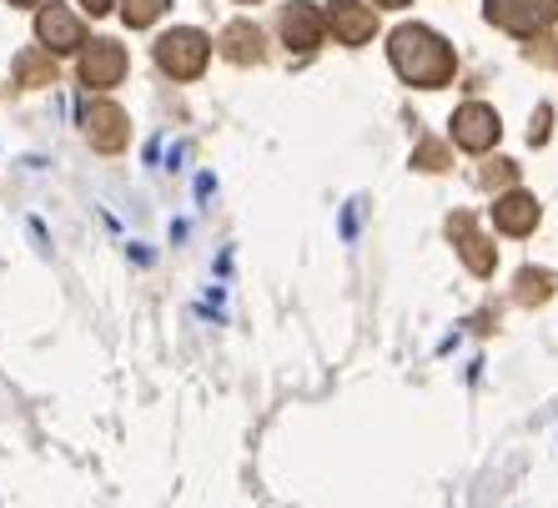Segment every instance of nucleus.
Listing matches in <instances>:
<instances>
[{
  "label": "nucleus",
  "instance_id": "1",
  "mask_svg": "<svg viewBox=\"0 0 558 508\" xmlns=\"http://www.w3.org/2000/svg\"><path fill=\"white\" fill-rule=\"evenodd\" d=\"M388 51H392V65H398L413 86H442V81H453V51H448V40L433 36L428 26L392 31Z\"/></svg>",
  "mask_w": 558,
  "mask_h": 508
},
{
  "label": "nucleus",
  "instance_id": "2",
  "mask_svg": "<svg viewBox=\"0 0 558 508\" xmlns=\"http://www.w3.org/2000/svg\"><path fill=\"white\" fill-rule=\"evenodd\" d=\"M207 56H211V40L202 36V31H167V36L156 40V61L167 65L171 76H182V81L202 76Z\"/></svg>",
  "mask_w": 558,
  "mask_h": 508
},
{
  "label": "nucleus",
  "instance_id": "3",
  "mask_svg": "<svg viewBox=\"0 0 558 508\" xmlns=\"http://www.w3.org/2000/svg\"><path fill=\"white\" fill-rule=\"evenodd\" d=\"M558 11V0H488V21H498L513 36H533L538 26H548Z\"/></svg>",
  "mask_w": 558,
  "mask_h": 508
},
{
  "label": "nucleus",
  "instance_id": "4",
  "mask_svg": "<svg viewBox=\"0 0 558 508\" xmlns=\"http://www.w3.org/2000/svg\"><path fill=\"white\" fill-rule=\"evenodd\" d=\"M121 76H126L121 40H92V51L81 56V81H86V86H117Z\"/></svg>",
  "mask_w": 558,
  "mask_h": 508
},
{
  "label": "nucleus",
  "instance_id": "5",
  "mask_svg": "<svg viewBox=\"0 0 558 508\" xmlns=\"http://www.w3.org/2000/svg\"><path fill=\"white\" fill-rule=\"evenodd\" d=\"M453 142L463 146V152H483V146L498 142V117L488 111V106H463L453 117Z\"/></svg>",
  "mask_w": 558,
  "mask_h": 508
},
{
  "label": "nucleus",
  "instance_id": "6",
  "mask_svg": "<svg viewBox=\"0 0 558 508\" xmlns=\"http://www.w3.org/2000/svg\"><path fill=\"white\" fill-rule=\"evenodd\" d=\"M327 21H332V36L348 40V46H363L373 36V11H367L363 0H332L327 5Z\"/></svg>",
  "mask_w": 558,
  "mask_h": 508
},
{
  "label": "nucleus",
  "instance_id": "7",
  "mask_svg": "<svg viewBox=\"0 0 558 508\" xmlns=\"http://www.w3.org/2000/svg\"><path fill=\"white\" fill-rule=\"evenodd\" d=\"M36 31H40V40H46V46H51V51H71V46H81V21L71 11H65V5H46V11H40V21H36Z\"/></svg>",
  "mask_w": 558,
  "mask_h": 508
},
{
  "label": "nucleus",
  "instance_id": "8",
  "mask_svg": "<svg viewBox=\"0 0 558 508\" xmlns=\"http://www.w3.org/2000/svg\"><path fill=\"white\" fill-rule=\"evenodd\" d=\"M282 31H287V46H317V40L327 36V15L312 11V5H292V11L282 15Z\"/></svg>",
  "mask_w": 558,
  "mask_h": 508
},
{
  "label": "nucleus",
  "instance_id": "9",
  "mask_svg": "<svg viewBox=\"0 0 558 508\" xmlns=\"http://www.w3.org/2000/svg\"><path fill=\"white\" fill-rule=\"evenodd\" d=\"M86 126H92V142L101 146V152H117V146L126 142V117H121L117 106H92Z\"/></svg>",
  "mask_w": 558,
  "mask_h": 508
},
{
  "label": "nucleus",
  "instance_id": "10",
  "mask_svg": "<svg viewBox=\"0 0 558 508\" xmlns=\"http://www.w3.org/2000/svg\"><path fill=\"white\" fill-rule=\"evenodd\" d=\"M494 222L504 227V232H529V227L538 222V207H533V196L508 192L504 202H494Z\"/></svg>",
  "mask_w": 558,
  "mask_h": 508
},
{
  "label": "nucleus",
  "instance_id": "11",
  "mask_svg": "<svg viewBox=\"0 0 558 508\" xmlns=\"http://www.w3.org/2000/svg\"><path fill=\"white\" fill-rule=\"evenodd\" d=\"M453 232H458V247H463L468 267H473V273H488V267H494V252L483 247V237L473 232V217H453Z\"/></svg>",
  "mask_w": 558,
  "mask_h": 508
},
{
  "label": "nucleus",
  "instance_id": "12",
  "mask_svg": "<svg viewBox=\"0 0 558 508\" xmlns=\"http://www.w3.org/2000/svg\"><path fill=\"white\" fill-rule=\"evenodd\" d=\"M161 11H167V0H126V5H121L126 26H151Z\"/></svg>",
  "mask_w": 558,
  "mask_h": 508
},
{
  "label": "nucleus",
  "instance_id": "13",
  "mask_svg": "<svg viewBox=\"0 0 558 508\" xmlns=\"http://www.w3.org/2000/svg\"><path fill=\"white\" fill-rule=\"evenodd\" d=\"M227 40H232L227 51H232L236 61H247V56H252V61H257V31H247V26H232V31H227Z\"/></svg>",
  "mask_w": 558,
  "mask_h": 508
},
{
  "label": "nucleus",
  "instance_id": "14",
  "mask_svg": "<svg viewBox=\"0 0 558 508\" xmlns=\"http://www.w3.org/2000/svg\"><path fill=\"white\" fill-rule=\"evenodd\" d=\"M81 5H86V11H92V15H101L106 5H111V0H81Z\"/></svg>",
  "mask_w": 558,
  "mask_h": 508
},
{
  "label": "nucleus",
  "instance_id": "15",
  "mask_svg": "<svg viewBox=\"0 0 558 508\" xmlns=\"http://www.w3.org/2000/svg\"><path fill=\"white\" fill-rule=\"evenodd\" d=\"M377 5H408V0H377Z\"/></svg>",
  "mask_w": 558,
  "mask_h": 508
},
{
  "label": "nucleus",
  "instance_id": "16",
  "mask_svg": "<svg viewBox=\"0 0 558 508\" xmlns=\"http://www.w3.org/2000/svg\"><path fill=\"white\" fill-rule=\"evenodd\" d=\"M15 5H31V0H15Z\"/></svg>",
  "mask_w": 558,
  "mask_h": 508
}]
</instances>
